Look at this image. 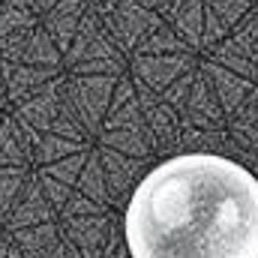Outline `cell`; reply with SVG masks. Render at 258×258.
<instances>
[{"mask_svg": "<svg viewBox=\"0 0 258 258\" xmlns=\"http://www.w3.org/2000/svg\"><path fill=\"white\" fill-rule=\"evenodd\" d=\"M129 258H258V177L216 153H180L135 186Z\"/></svg>", "mask_w": 258, "mask_h": 258, "instance_id": "1", "label": "cell"}]
</instances>
